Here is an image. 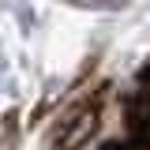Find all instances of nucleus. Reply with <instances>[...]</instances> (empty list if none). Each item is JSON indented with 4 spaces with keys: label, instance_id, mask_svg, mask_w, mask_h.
<instances>
[{
    "label": "nucleus",
    "instance_id": "nucleus-5",
    "mask_svg": "<svg viewBox=\"0 0 150 150\" xmlns=\"http://www.w3.org/2000/svg\"><path fill=\"white\" fill-rule=\"evenodd\" d=\"M98 150H128V143H120V139H109V143H101Z\"/></svg>",
    "mask_w": 150,
    "mask_h": 150
},
{
    "label": "nucleus",
    "instance_id": "nucleus-2",
    "mask_svg": "<svg viewBox=\"0 0 150 150\" xmlns=\"http://www.w3.org/2000/svg\"><path fill=\"white\" fill-rule=\"evenodd\" d=\"M128 150H150V112L135 120V128L128 135Z\"/></svg>",
    "mask_w": 150,
    "mask_h": 150
},
{
    "label": "nucleus",
    "instance_id": "nucleus-3",
    "mask_svg": "<svg viewBox=\"0 0 150 150\" xmlns=\"http://www.w3.org/2000/svg\"><path fill=\"white\" fill-rule=\"evenodd\" d=\"M15 143H19V116L8 112L0 116V150H15Z\"/></svg>",
    "mask_w": 150,
    "mask_h": 150
},
{
    "label": "nucleus",
    "instance_id": "nucleus-1",
    "mask_svg": "<svg viewBox=\"0 0 150 150\" xmlns=\"http://www.w3.org/2000/svg\"><path fill=\"white\" fill-rule=\"evenodd\" d=\"M98 124H101V109L90 105V101H83V105H75L53 131V150H86L90 146V139L98 135Z\"/></svg>",
    "mask_w": 150,
    "mask_h": 150
},
{
    "label": "nucleus",
    "instance_id": "nucleus-4",
    "mask_svg": "<svg viewBox=\"0 0 150 150\" xmlns=\"http://www.w3.org/2000/svg\"><path fill=\"white\" fill-rule=\"evenodd\" d=\"M68 4H75V8H86V11H112V8H120L124 0H68Z\"/></svg>",
    "mask_w": 150,
    "mask_h": 150
}]
</instances>
